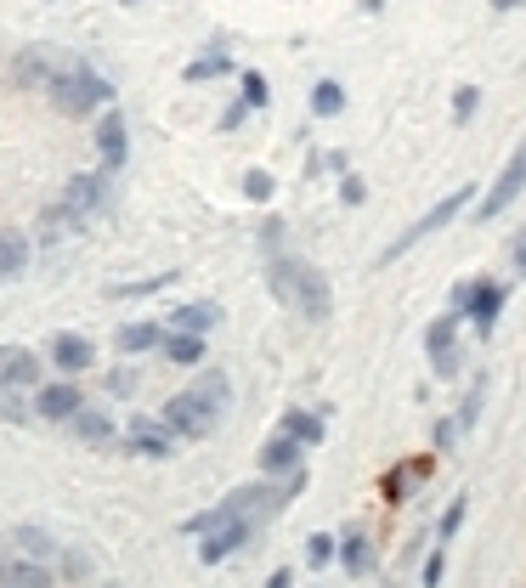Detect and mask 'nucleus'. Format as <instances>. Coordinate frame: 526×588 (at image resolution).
Returning a JSON list of instances; mask_svg holds the SVG:
<instances>
[{"label": "nucleus", "instance_id": "9d476101", "mask_svg": "<svg viewBox=\"0 0 526 588\" xmlns=\"http://www.w3.org/2000/svg\"><path fill=\"white\" fill-rule=\"evenodd\" d=\"M97 159H103L108 176L125 170V159H130V125H125V114H119L114 103H108L103 119H97Z\"/></svg>", "mask_w": 526, "mask_h": 588}, {"label": "nucleus", "instance_id": "c756f323", "mask_svg": "<svg viewBox=\"0 0 526 588\" xmlns=\"http://www.w3.org/2000/svg\"><path fill=\"white\" fill-rule=\"evenodd\" d=\"M482 402H487V374H475V379H470V390H464V402H459V413H453L464 435L475 430V419H482Z\"/></svg>", "mask_w": 526, "mask_h": 588}, {"label": "nucleus", "instance_id": "e433bc0d", "mask_svg": "<svg viewBox=\"0 0 526 588\" xmlns=\"http://www.w3.org/2000/svg\"><path fill=\"white\" fill-rule=\"evenodd\" d=\"M464 515H470V493H459L448 510H442V526H436V544H453L459 537V526H464Z\"/></svg>", "mask_w": 526, "mask_h": 588}, {"label": "nucleus", "instance_id": "8fccbe9b", "mask_svg": "<svg viewBox=\"0 0 526 588\" xmlns=\"http://www.w3.org/2000/svg\"><path fill=\"white\" fill-rule=\"evenodd\" d=\"M520 7V0H493V12H515Z\"/></svg>", "mask_w": 526, "mask_h": 588}, {"label": "nucleus", "instance_id": "412c9836", "mask_svg": "<svg viewBox=\"0 0 526 588\" xmlns=\"http://www.w3.org/2000/svg\"><path fill=\"white\" fill-rule=\"evenodd\" d=\"M29 261H34V243H29V232H18V227H0V277H23V272H29Z\"/></svg>", "mask_w": 526, "mask_h": 588}, {"label": "nucleus", "instance_id": "aec40b11", "mask_svg": "<svg viewBox=\"0 0 526 588\" xmlns=\"http://www.w3.org/2000/svg\"><path fill=\"white\" fill-rule=\"evenodd\" d=\"M165 328H187V334H215L221 328V306L215 301H187L165 317Z\"/></svg>", "mask_w": 526, "mask_h": 588}, {"label": "nucleus", "instance_id": "7c9ffc66", "mask_svg": "<svg viewBox=\"0 0 526 588\" xmlns=\"http://www.w3.org/2000/svg\"><path fill=\"white\" fill-rule=\"evenodd\" d=\"M181 272H154V277H141V283H108V301H141V294H159L165 283H176Z\"/></svg>", "mask_w": 526, "mask_h": 588}, {"label": "nucleus", "instance_id": "4468645a", "mask_svg": "<svg viewBox=\"0 0 526 588\" xmlns=\"http://www.w3.org/2000/svg\"><path fill=\"white\" fill-rule=\"evenodd\" d=\"M45 363L29 346H0V390H34Z\"/></svg>", "mask_w": 526, "mask_h": 588}, {"label": "nucleus", "instance_id": "393cba45", "mask_svg": "<svg viewBox=\"0 0 526 588\" xmlns=\"http://www.w3.org/2000/svg\"><path fill=\"white\" fill-rule=\"evenodd\" d=\"M277 424L290 430V435H301L306 448H323V441H328V419H323L317 408H290V413H283Z\"/></svg>", "mask_w": 526, "mask_h": 588}, {"label": "nucleus", "instance_id": "f257e3e1", "mask_svg": "<svg viewBox=\"0 0 526 588\" xmlns=\"http://www.w3.org/2000/svg\"><path fill=\"white\" fill-rule=\"evenodd\" d=\"M266 288L283 312H295L306 323H328L334 317V288L328 277L312 266V261H295V255H266Z\"/></svg>", "mask_w": 526, "mask_h": 588}, {"label": "nucleus", "instance_id": "09e8293b", "mask_svg": "<svg viewBox=\"0 0 526 588\" xmlns=\"http://www.w3.org/2000/svg\"><path fill=\"white\" fill-rule=\"evenodd\" d=\"M290 582H295V571H290V566H277V571L266 577V588H290Z\"/></svg>", "mask_w": 526, "mask_h": 588}, {"label": "nucleus", "instance_id": "f8f14e48", "mask_svg": "<svg viewBox=\"0 0 526 588\" xmlns=\"http://www.w3.org/2000/svg\"><path fill=\"white\" fill-rule=\"evenodd\" d=\"M45 363H52L57 374H74L80 379L91 363H97V346H91V334H69L63 328V334H52V346H45Z\"/></svg>", "mask_w": 526, "mask_h": 588}, {"label": "nucleus", "instance_id": "c03bdc74", "mask_svg": "<svg viewBox=\"0 0 526 588\" xmlns=\"http://www.w3.org/2000/svg\"><path fill=\"white\" fill-rule=\"evenodd\" d=\"M261 250H266V255H277V250H283V221H277V216H266V221H261Z\"/></svg>", "mask_w": 526, "mask_h": 588}, {"label": "nucleus", "instance_id": "b1692460", "mask_svg": "<svg viewBox=\"0 0 526 588\" xmlns=\"http://www.w3.org/2000/svg\"><path fill=\"white\" fill-rule=\"evenodd\" d=\"M340 566H346V577H368L374 571V537L362 526H351L340 537Z\"/></svg>", "mask_w": 526, "mask_h": 588}, {"label": "nucleus", "instance_id": "37998d69", "mask_svg": "<svg viewBox=\"0 0 526 588\" xmlns=\"http://www.w3.org/2000/svg\"><path fill=\"white\" fill-rule=\"evenodd\" d=\"M442 577H448V555H442V544H436V555H424V566H419V582H424V588H442Z\"/></svg>", "mask_w": 526, "mask_h": 588}, {"label": "nucleus", "instance_id": "1a4fd4ad", "mask_svg": "<svg viewBox=\"0 0 526 588\" xmlns=\"http://www.w3.org/2000/svg\"><path fill=\"white\" fill-rule=\"evenodd\" d=\"M63 210H69L74 221L97 216V210H108V170H103V176H97V170H80V176H69V187H63Z\"/></svg>", "mask_w": 526, "mask_h": 588}, {"label": "nucleus", "instance_id": "ea45409f", "mask_svg": "<svg viewBox=\"0 0 526 588\" xmlns=\"http://www.w3.org/2000/svg\"><path fill=\"white\" fill-rule=\"evenodd\" d=\"M430 374H436V379H459V374H464V351H459V346L430 351Z\"/></svg>", "mask_w": 526, "mask_h": 588}, {"label": "nucleus", "instance_id": "49530a36", "mask_svg": "<svg viewBox=\"0 0 526 588\" xmlns=\"http://www.w3.org/2000/svg\"><path fill=\"white\" fill-rule=\"evenodd\" d=\"M0 419H12V424H18V419H29V408L18 402V390H0Z\"/></svg>", "mask_w": 526, "mask_h": 588}, {"label": "nucleus", "instance_id": "bb28decb", "mask_svg": "<svg viewBox=\"0 0 526 588\" xmlns=\"http://www.w3.org/2000/svg\"><path fill=\"white\" fill-rule=\"evenodd\" d=\"M12 544H18V555H34V560H57V549H63L45 526H18Z\"/></svg>", "mask_w": 526, "mask_h": 588}, {"label": "nucleus", "instance_id": "a19ab883", "mask_svg": "<svg viewBox=\"0 0 526 588\" xmlns=\"http://www.w3.org/2000/svg\"><path fill=\"white\" fill-rule=\"evenodd\" d=\"M340 204H346V210H362V204H368V181H362V176L340 170Z\"/></svg>", "mask_w": 526, "mask_h": 588}, {"label": "nucleus", "instance_id": "6e6552de", "mask_svg": "<svg viewBox=\"0 0 526 588\" xmlns=\"http://www.w3.org/2000/svg\"><path fill=\"white\" fill-rule=\"evenodd\" d=\"M29 397H34V413H40V419H52V424H69V419H74V408L85 402V397H80V385H74V374L40 379V385L29 390Z\"/></svg>", "mask_w": 526, "mask_h": 588}, {"label": "nucleus", "instance_id": "423d86ee", "mask_svg": "<svg viewBox=\"0 0 526 588\" xmlns=\"http://www.w3.org/2000/svg\"><path fill=\"white\" fill-rule=\"evenodd\" d=\"M520 187H526V141L509 154V165L498 170V181L482 192V204H475V216H482V221H498V216H504V210L520 199Z\"/></svg>", "mask_w": 526, "mask_h": 588}, {"label": "nucleus", "instance_id": "3c124183", "mask_svg": "<svg viewBox=\"0 0 526 588\" xmlns=\"http://www.w3.org/2000/svg\"><path fill=\"white\" fill-rule=\"evenodd\" d=\"M0 549H7V544H0Z\"/></svg>", "mask_w": 526, "mask_h": 588}, {"label": "nucleus", "instance_id": "c9c22d12", "mask_svg": "<svg viewBox=\"0 0 526 588\" xmlns=\"http://www.w3.org/2000/svg\"><path fill=\"white\" fill-rule=\"evenodd\" d=\"M272 192H277V176H272V170H261V165L244 170V199H250V204H272Z\"/></svg>", "mask_w": 526, "mask_h": 588}, {"label": "nucleus", "instance_id": "a18cd8bd", "mask_svg": "<svg viewBox=\"0 0 526 588\" xmlns=\"http://www.w3.org/2000/svg\"><path fill=\"white\" fill-rule=\"evenodd\" d=\"M244 119H250V103H244V96H238V103H232V108H227V114H221L215 125H221V130L232 136V130H238V125H244Z\"/></svg>", "mask_w": 526, "mask_h": 588}, {"label": "nucleus", "instance_id": "0eeeda50", "mask_svg": "<svg viewBox=\"0 0 526 588\" xmlns=\"http://www.w3.org/2000/svg\"><path fill=\"white\" fill-rule=\"evenodd\" d=\"M119 448L136 453V459H170V453H176V430H170L165 419H154V413H136V419L125 424Z\"/></svg>", "mask_w": 526, "mask_h": 588}, {"label": "nucleus", "instance_id": "4be33fe9", "mask_svg": "<svg viewBox=\"0 0 526 588\" xmlns=\"http://www.w3.org/2000/svg\"><path fill=\"white\" fill-rule=\"evenodd\" d=\"M45 582H52V566L34 560V555L0 560V588H45Z\"/></svg>", "mask_w": 526, "mask_h": 588}, {"label": "nucleus", "instance_id": "c85d7f7f", "mask_svg": "<svg viewBox=\"0 0 526 588\" xmlns=\"http://www.w3.org/2000/svg\"><path fill=\"white\" fill-rule=\"evenodd\" d=\"M459 323H464V312H453V306H448L436 323L424 328V351H448V346H459Z\"/></svg>", "mask_w": 526, "mask_h": 588}, {"label": "nucleus", "instance_id": "de8ad7c7", "mask_svg": "<svg viewBox=\"0 0 526 588\" xmlns=\"http://www.w3.org/2000/svg\"><path fill=\"white\" fill-rule=\"evenodd\" d=\"M509 261H515V272L526 277V232H515V238H509Z\"/></svg>", "mask_w": 526, "mask_h": 588}, {"label": "nucleus", "instance_id": "f704fd0d", "mask_svg": "<svg viewBox=\"0 0 526 588\" xmlns=\"http://www.w3.org/2000/svg\"><path fill=\"white\" fill-rule=\"evenodd\" d=\"M57 571H63L69 582H85L91 571H97V560H91L85 549H74V544H69V549H57Z\"/></svg>", "mask_w": 526, "mask_h": 588}, {"label": "nucleus", "instance_id": "2f4dec72", "mask_svg": "<svg viewBox=\"0 0 526 588\" xmlns=\"http://www.w3.org/2000/svg\"><path fill=\"white\" fill-rule=\"evenodd\" d=\"M238 85H244L238 96L250 103V114H266V108H272V85H266V74H261V69H244V74H238Z\"/></svg>", "mask_w": 526, "mask_h": 588}, {"label": "nucleus", "instance_id": "dca6fc26", "mask_svg": "<svg viewBox=\"0 0 526 588\" xmlns=\"http://www.w3.org/2000/svg\"><path fill=\"white\" fill-rule=\"evenodd\" d=\"M159 339H165V323H154V317H130V323H119L114 346H119V357H148V351H159Z\"/></svg>", "mask_w": 526, "mask_h": 588}, {"label": "nucleus", "instance_id": "ddd939ff", "mask_svg": "<svg viewBox=\"0 0 526 588\" xmlns=\"http://www.w3.org/2000/svg\"><path fill=\"white\" fill-rule=\"evenodd\" d=\"M301 453H306V441H301V435H290V430L277 424V430L261 441V475H272V481H277V475H290L295 464H306Z\"/></svg>", "mask_w": 526, "mask_h": 588}, {"label": "nucleus", "instance_id": "2eb2a0df", "mask_svg": "<svg viewBox=\"0 0 526 588\" xmlns=\"http://www.w3.org/2000/svg\"><path fill=\"white\" fill-rule=\"evenodd\" d=\"M187 390H193V402L210 413V424H221L227 419V402H232V379L221 374V368H204L193 385H187Z\"/></svg>", "mask_w": 526, "mask_h": 588}, {"label": "nucleus", "instance_id": "cd10ccee", "mask_svg": "<svg viewBox=\"0 0 526 588\" xmlns=\"http://www.w3.org/2000/svg\"><path fill=\"white\" fill-rule=\"evenodd\" d=\"M221 74H232V57H227V52H204V57H193V63L181 69L187 85H210V80H221Z\"/></svg>", "mask_w": 526, "mask_h": 588}, {"label": "nucleus", "instance_id": "f3484780", "mask_svg": "<svg viewBox=\"0 0 526 588\" xmlns=\"http://www.w3.org/2000/svg\"><path fill=\"white\" fill-rule=\"evenodd\" d=\"M436 470V453H424V459H408V464H397L391 475H386V486H379V493H386V504H408L413 498V486Z\"/></svg>", "mask_w": 526, "mask_h": 588}, {"label": "nucleus", "instance_id": "9b49d317", "mask_svg": "<svg viewBox=\"0 0 526 588\" xmlns=\"http://www.w3.org/2000/svg\"><path fill=\"white\" fill-rule=\"evenodd\" d=\"M170 430H176V441H199V435H210L215 424H210V413L193 402V390H176V397H165V413H159Z\"/></svg>", "mask_w": 526, "mask_h": 588}, {"label": "nucleus", "instance_id": "6ab92c4d", "mask_svg": "<svg viewBox=\"0 0 526 588\" xmlns=\"http://www.w3.org/2000/svg\"><path fill=\"white\" fill-rule=\"evenodd\" d=\"M69 430L85 441V448H108V441H114V419H108L103 408H91V402H80V408H74Z\"/></svg>", "mask_w": 526, "mask_h": 588}, {"label": "nucleus", "instance_id": "473e14b6", "mask_svg": "<svg viewBox=\"0 0 526 588\" xmlns=\"http://www.w3.org/2000/svg\"><path fill=\"white\" fill-rule=\"evenodd\" d=\"M334 560H340V537L312 532V537H306V566H312V571H323V566H334Z\"/></svg>", "mask_w": 526, "mask_h": 588}, {"label": "nucleus", "instance_id": "5701e85b", "mask_svg": "<svg viewBox=\"0 0 526 588\" xmlns=\"http://www.w3.org/2000/svg\"><path fill=\"white\" fill-rule=\"evenodd\" d=\"M12 85L18 91H45V85H52V63H45L40 45H29V52L12 57Z\"/></svg>", "mask_w": 526, "mask_h": 588}, {"label": "nucleus", "instance_id": "72a5a7b5", "mask_svg": "<svg viewBox=\"0 0 526 588\" xmlns=\"http://www.w3.org/2000/svg\"><path fill=\"white\" fill-rule=\"evenodd\" d=\"M136 385H141V374H136L130 363H119V368H108V374H103V390H108L114 402H130V397H136Z\"/></svg>", "mask_w": 526, "mask_h": 588}, {"label": "nucleus", "instance_id": "a211bd4d", "mask_svg": "<svg viewBox=\"0 0 526 588\" xmlns=\"http://www.w3.org/2000/svg\"><path fill=\"white\" fill-rule=\"evenodd\" d=\"M159 357H165L170 368H199V363H204V334L165 328V339H159Z\"/></svg>", "mask_w": 526, "mask_h": 588}, {"label": "nucleus", "instance_id": "7ed1b4c3", "mask_svg": "<svg viewBox=\"0 0 526 588\" xmlns=\"http://www.w3.org/2000/svg\"><path fill=\"white\" fill-rule=\"evenodd\" d=\"M504 301H509V288L498 277H470V283H453V294H448V306L464 312V323H475V334H482V339L498 328Z\"/></svg>", "mask_w": 526, "mask_h": 588}, {"label": "nucleus", "instance_id": "58836bf2", "mask_svg": "<svg viewBox=\"0 0 526 588\" xmlns=\"http://www.w3.org/2000/svg\"><path fill=\"white\" fill-rule=\"evenodd\" d=\"M475 108H482V85H459L453 91V125H470Z\"/></svg>", "mask_w": 526, "mask_h": 588}, {"label": "nucleus", "instance_id": "4c0bfd02", "mask_svg": "<svg viewBox=\"0 0 526 588\" xmlns=\"http://www.w3.org/2000/svg\"><path fill=\"white\" fill-rule=\"evenodd\" d=\"M69 227H80V221H74L69 210H63V199H57L52 210H45V216H40V238H45V243H57V238H63Z\"/></svg>", "mask_w": 526, "mask_h": 588}, {"label": "nucleus", "instance_id": "a878e982", "mask_svg": "<svg viewBox=\"0 0 526 588\" xmlns=\"http://www.w3.org/2000/svg\"><path fill=\"white\" fill-rule=\"evenodd\" d=\"M346 114V85L340 80H317L312 85V119H340Z\"/></svg>", "mask_w": 526, "mask_h": 588}, {"label": "nucleus", "instance_id": "f03ea898", "mask_svg": "<svg viewBox=\"0 0 526 588\" xmlns=\"http://www.w3.org/2000/svg\"><path fill=\"white\" fill-rule=\"evenodd\" d=\"M52 103H57V114H74V119H85V114H103L108 103H114V80L108 74H97L91 63H74L69 74H52Z\"/></svg>", "mask_w": 526, "mask_h": 588}, {"label": "nucleus", "instance_id": "20e7f679", "mask_svg": "<svg viewBox=\"0 0 526 588\" xmlns=\"http://www.w3.org/2000/svg\"><path fill=\"white\" fill-rule=\"evenodd\" d=\"M459 210H470V187H453V192H448V199H442L436 210H424V216H419V221H413V227H408L402 238H391V243H386V250H379V266H391V261H402V255L413 250V243H424L430 232H442L448 221H459Z\"/></svg>", "mask_w": 526, "mask_h": 588}, {"label": "nucleus", "instance_id": "79ce46f5", "mask_svg": "<svg viewBox=\"0 0 526 588\" xmlns=\"http://www.w3.org/2000/svg\"><path fill=\"white\" fill-rule=\"evenodd\" d=\"M459 419H436V430H430V448H436V453H453L459 448Z\"/></svg>", "mask_w": 526, "mask_h": 588}, {"label": "nucleus", "instance_id": "39448f33", "mask_svg": "<svg viewBox=\"0 0 526 588\" xmlns=\"http://www.w3.org/2000/svg\"><path fill=\"white\" fill-rule=\"evenodd\" d=\"M250 532H255V521L250 515H227V521H215V526H204L199 537V566H221V560H232L238 549L250 544Z\"/></svg>", "mask_w": 526, "mask_h": 588}]
</instances>
